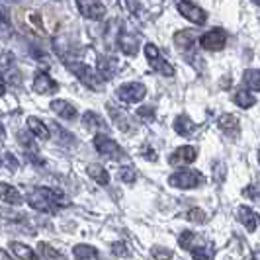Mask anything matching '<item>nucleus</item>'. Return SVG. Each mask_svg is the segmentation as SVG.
<instances>
[{"instance_id": "obj_9", "label": "nucleus", "mask_w": 260, "mask_h": 260, "mask_svg": "<svg viewBox=\"0 0 260 260\" xmlns=\"http://www.w3.org/2000/svg\"><path fill=\"white\" fill-rule=\"evenodd\" d=\"M24 202H26L31 209L41 211V213H53V211H57V209L53 208L51 202L47 200V196L41 192V188H34V190H29L27 196H24Z\"/></svg>"}, {"instance_id": "obj_2", "label": "nucleus", "mask_w": 260, "mask_h": 260, "mask_svg": "<svg viewBox=\"0 0 260 260\" xmlns=\"http://www.w3.org/2000/svg\"><path fill=\"white\" fill-rule=\"evenodd\" d=\"M206 182V176L198 170H178L169 176V184L172 188H180V190H192V188H200Z\"/></svg>"}, {"instance_id": "obj_3", "label": "nucleus", "mask_w": 260, "mask_h": 260, "mask_svg": "<svg viewBox=\"0 0 260 260\" xmlns=\"http://www.w3.org/2000/svg\"><path fill=\"white\" fill-rule=\"evenodd\" d=\"M94 149L98 151V155L106 156V158H112V160H121L125 153H123V149L119 147V145L112 139V137H108L104 133H98V135H94Z\"/></svg>"}, {"instance_id": "obj_28", "label": "nucleus", "mask_w": 260, "mask_h": 260, "mask_svg": "<svg viewBox=\"0 0 260 260\" xmlns=\"http://www.w3.org/2000/svg\"><path fill=\"white\" fill-rule=\"evenodd\" d=\"M233 102L239 108H243V110H248V108H252V106L256 104V98H254V94L250 90H245V88H239V90L233 94Z\"/></svg>"}, {"instance_id": "obj_48", "label": "nucleus", "mask_w": 260, "mask_h": 260, "mask_svg": "<svg viewBox=\"0 0 260 260\" xmlns=\"http://www.w3.org/2000/svg\"><path fill=\"white\" fill-rule=\"evenodd\" d=\"M252 2H256V4H258V6H260V0H252Z\"/></svg>"}, {"instance_id": "obj_23", "label": "nucleus", "mask_w": 260, "mask_h": 260, "mask_svg": "<svg viewBox=\"0 0 260 260\" xmlns=\"http://www.w3.org/2000/svg\"><path fill=\"white\" fill-rule=\"evenodd\" d=\"M117 63L110 57H98V67H96V73L102 80H110L116 75Z\"/></svg>"}, {"instance_id": "obj_26", "label": "nucleus", "mask_w": 260, "mask_h": 260, "mask_svg": "<svg viewBox=\"0 0 260 260\" xmlns=\"http://www.w3.org/2000/svg\"><path fill=\"white\" fill-rule=\"evenodd\" d=\"M217 123H219V127L225 135H229V137H235L239 129H241V123H239V119L233 116V114H223L219 119H217Z\"/></svg>"}, {"instance_id": "obj_27", "label": "nucleus", "mask_w": 260, "mask_h": 260, "mask_svg": "<svg viewBox=\"0 0 260 260\" xmlns=\"http://www.w3.org/2000/svg\"><path fill=\"white\" fill-rule=\"evenodd\" d=\"M82 123L88 129H102V131L108 129V123L104 121V117L100 116V114H96V112H84Z\"/></svg>"}, {"instance_id": "obj_5", "label": "nucleus", "mask_w": 260, "mask_h": 260, "mask_svg": "<svg viewBox=\"0 0 260 260\" xmlns=\"http://www.w3.org/2000/svg\"><path fill=\"white\" fill-rule=\"evenodd\" d=\"M117 98L123 102V104H137L141 102L147 94V86L141 82H125L117 88Z\"/></svg>"}, {"instance_id": "obj_32", "label": "nucleus", "mask_w": 260, "mask_h": 260, "mask_svg": "<svg viewBox=\"0 0 260 260\" xmlns=\"http://www.w3.org/2000/svg\"><path fill=\"white\" fill-rule=\"evenodd\" d=\"M194 239H196L194 231H182L180 237H178V245H180L184 250H192V247H194Z\"/></svg>"}, {"instance_id": "obj_36", "label": "nucleus", "mask_w": 260, "mask_h": 260, "mask_svg": "<svg viewBox=\"0 0 260 260\" xmlns=\"http://www.w3.org/2000/svg\"><path fill=\"white\" fill-rule=\"evenodd\" d=\"M135 178H137V174H135V170L131 169V167H121L119 169V180L121 182H135Z\"/></svg>"}, {"instance_id": "obj_46", "label": "nucleus", "mask_w": 260, "mask_h": 260, "mask_svg": "<svg viewBox=\"0 0 260 260\" xmlns=\"http://www.w3.org/2000/svg\"><path fill=\"white\" fill-rule=\"evenodd\" d=\"M252 258H254V260H260V250H256V252H254V256H252Z\"/></svg>"}, {"instance_id": "obj_29", "label": "nucleus", "mask_w": 260, "mask_h": 260, "mask_svg": "<svg viewBox=\"0 0 260 260\" xmlns=\"http://www.w3.org/2000/svg\"><path fill=\"white\" fill-rule=\"evenodd\" d=\"M38 250H39V254H41V258L43 260H67L65 254H63V252H59L55 247H51L49 243H39Z\"/></svg>"}, {"instance_id": "obj_19", "label": "nucleus", "mask_w": 260, "mask_h": 260, "mask_svg": "<svg viewBox=\"0 0 260 260\" xmlns=\"http://www.w3.org/2000/svg\"><path fill=\"white\" fill-rule=\"evenodd\" d=\"M174 43L176 47L184 53H190L196 47V34L194 29H182L174 34Z\"/></svg>"}, {"instance_id": "obj_33", "label": "nucleus", "mask_w": 260, "mask_h": 260, "mask_svg": "<svg viewBox=\"0 0 260 260\" xmlns=\"http://www.w3.org/2000/svg\"><path fill=\"white\" fill-rule=\"evenodd\" d=\"M192 258H194V260H211L209 248L206 247V245H198V247H192Z\"/></svg>"}, {"instance_id": "obj_25", "label": "nucleus", "mask_w": 260, "mask_h": 260, "mask_svg": "<svg viewBox=\"0 0 260 260\" xmlns=\"http://www.w3.org/2000/svg\"><path fill=\"white\" fill-rule=\"evenodd\" d=\"M86 174H88L96 184H100V186H108V184H110V172H108L102 165H98V162H90V165L86 167Z\"/></svg>"}, {"instance_id": "obj_7", "label": "nucleus", "mask_w": 260, "mask_h": 260, "mask_svg": "<svg viewBox=\"0 0 260 260\" xmlns=\"http://www.w3.org/2000/svg\"><path fill=\"white\" fill-rule=\"evenodd\" d=\"M0 75L6 80V84H22L20 69L16 67L12 53H0Z\"/></svg>"}, {"instance_id": "obj_21", "label": "nucleus", "mask_w": 260, "mask_h": 260, "mask_svg": "<svg viewBox=\"0 0 260 260\" xmlns=\"http://www.w3.org/2000/svg\"><path fill=\"white\" fill-rule=\"evenodd\" d=\"M41 188V192L47 196V200L53 204V208L55 209H63V208H69L71 206V200L67 198L61 190H55V188H43V186H39Z\"/></svg>"}, {"instance_id": "obj_18", "label": "nucleus", "mask_w": 260, "mask_h": 260, "mask_svg": "<svg viewBox=\"0 0 260 260\" xmlns=\"http://www.w3.org/2000/svg\"><path fill=\"white\" fill-rule=\"evenodd\" d=\"M27 125V131L34 135V137H38V139H43V141H47L49 137H51V129L47 127V123H43L39 117L36 116H29L26 121Z\"/></svg>"}, {"instance_id": "obj_13", "label": "nucleus", "mask_w": 260, "mask_h": 260, "mask_svg": "<svg viewBox=\"0 0 260 260\" xmlns=\"http://www.w3.org/2000/svg\"><path fill=\"white\" fill-rule=\"evenodd\" d=\"M0 202L6 204V206H16L18 208V206L24 204V196L12 184L0 182Z\"/></svg>"}, {"instance_id": "obj_8", "label": "nucleus", "mask_w": 260, "mask_h": 260, "mask_svg": "<svg viewBox=\"0 0 260 260\" xmlns=\"http://www.w3.org/2000/svg\"><path fill=\"white\" fill-rule=\"evenodd\" d=\"M176 8H178V12L182 14L186 20H190V22L196 24V26H204V24L208 22V14H206V10H202L198 4L190 2V0H180Z\"/></svg>"}, {"instance_id": "obj_38", "label": "nucleus", "mask_w": 260, "mask_h": 260, "mask_svg": "<svg viewBox=\"0 0 260 260\" xmlns=\"http://www.w3.org/2000/svg\"><path fill=\"white\" fill-rule=\"evenodd\" d=\"M153 256H155L156 260H170L172 258V250H169V248H160V247H153Z\"/></svg>"}, {"instance_id": "obj_49", "label": "nucleus", "mask_w": 260, "mask_h": 260, "mask_svg": "<svg viewBox=\"0 0 260 260\" xmlns=\"http://www.w3.org/2000/svg\"><path fill=\"white\" fill-rule=\"evenodd\" d=\"M258 162H260V151H258Z\"/></svg>"}, {"instance_id": "obj_43", "label": "nucleus", "mask_w": 260, "mask_h": 260, "mask_svg": "<svg viewBox=\"0 0 260 260\" xmlns=\"http://www.w3.org/2000/svg\"><path fill=\"white\" fill-rule=\"evenodd\" d=\"M151 151H153V149H145L143 156H145V158H149V160H156V155H155V153H151Z\"/></svg>"}, {"instance_id": "obj_24", "label": "nucleus", "mask_w": 260, "mask_h": 260, "mask_svg": "<svg viewBox=\"0 0 260 260\" xmlns=\"http://www.w3.org/2000/svg\"><path fill=\"white\" fill-rule=\"evenodd\" d=\"M172 127H174V131H176L180 137H192L194 131L198 129V125H196L188 116H176Z\"/></svg>"}, {"instance_id": "obj_41", "label": "nucleus", "mask_w": 260, "mask_h": 260, "mask_svg": "<svg viewBox=\"0 0 260 260\" xmlns=\"http://www.w3.org/2000/svg\"><path fill=\"white\" fill-rule=\"evenodd\" d=\"M0 29L10 31V20H8V16H6L4 10H0Z\"/></svg>"}, {"instance_id": "obj_22", "label": "nucleus", "mask_w": 260, "mask_h": 260, "mask_svg": "<svg viewBox=\"0 0 260 260\" xmlns=\"http://www.w3.org/2000/svg\"><path fill=\"white\" fill-rule=\"evenodd\" d=\"M73 256H75V260H104L100 250L94 248L92 245H75Z\"/></svg>"}, {"instance_id": "obj_40", "label": "nucleus", "mask_w": 260, "mask_h": 260, "mask_svg": "<svg viewBox=\"0 0 260 260\" xmlns=\"http://www.w3.org/2000/svg\"><path fill=\"white\" fill-rule=\"evenodd\" d=\"M112 252L117 254V256H127V254H129V250H127V247H125L123 243H114V245H112Z\"/></svg>"}, {"instance_id": "obj_11", "label": "nucleus", "mask_w": 260, "mask_h": 260, "mask_svg": "<svg viewBox=\"0 0 260 260\" xmlns=\"http://www.w3.org/2000/svg\"><path fill=\"white\" fill-rule=\"evenodd\" d=\"M31 88L34 92H38V94H55V92L59 90V84L53 80L47 73H43V71H38L36 75H34V84H31Z\"/></svg>"}, {"instance_id": "obj_44", "label": "nucleus", "mask_w": 260, "mask_h": 260, "mask_svg": "<svg viewBox=\"0 0 260 260\" xmlns=\"http://www.w3.org/2000/svg\"><path fill=\"white\" fill-rule=\"evenodd\" d=\"M4 94H6V80L0 75V96H4Z\"/></svg>"}, {"instance_id": "obj_17", "label": "nucleus", "mask_w": 260, "mask_h": 260, "mask_svg": "<svg viewBox=\"0 0 260 260\" xmlns=\"http://www.w3.org/2000/svg\"><path fill=\"white\" fill-rule=\"evenodd\" d=\"M237 217L239 221L247 227V231H256V227L260 225V217L254 209L247 208V206H241L237 209Z\"/></svg>"}, {"instance_id": "obj_1", "label": "nucleus", "mask_w": 260, "mask_h": 260, "mask_svg": "<svg viewBox=\"0 0 260 260\" xmlns=\"http://www.w3.org/2000/svg\"><path fill=\"white\" fill-rule=\"evenodd\" d=\"M69 67V71L75 75V77L86 86V88H90V90H96L100 92L102 90V84H104V80L98 77V73L92 69L90 65H86V63H80V61H75V63H67Z\"/></svg>"}, {"instance_id": "obj_30", "label": "nucleus", "mask_w": 260, "mask_h": 260, "mask_svg": "<svg viewBox=\"0 0 260 260\" xmlns=\"http://www.w3.org/2000/svg\"><path fill=\"white\" fill-rule=\"evenodd\" d=\"M243 80H245V84H247L250 90H260V71L248 69V71H245V75H243Z\"/></svg>"}, {"instance_id": "obj_4", "label": "nucleus", "mask_w": 260, "mask_h": 260, "mask_svg": "<svg viewBox=\"0 0 260 260\" xmlns=\"http://www.w3.org/2000/svg\"><path fill=\"white\" fill-rule=\"evenodd\" d=\"M143 51H145V57H147V63L151 65L153 71L165 75V77H172L174 75V67L170 65V63H167V59L160 55V51H158V47H156L155 43H147Z\"/></svg>"}, {"instance_id": "obj_37", "label": "nucleus", "mask_w": 260, "mask_h": 260, "mask_svg": "<svg viewBox=\"0 0 260 260\" xmlns=\"http://www.w3.org/2000/svg\"><path fill=\"white\" fill-rule=\"evenodd\" d=\"M137 116L141 117L143 121H153L155 119V106H141L137 110Z\"/></svg>"}, {"instance_id": "obj_16", "label": "nucleus", "mask_w": 260, "mask_h": 260, "mask_svg": "<svg viewBox=\"0 0 260 260\" xmlns=\"http://www.w3.org/2000/svg\"><path fill=\"white\" fill-rule=\"evenodd\" d=\"M10 252L16 260H39L38 252L34 248L26 245V243H20V241H10Z\"/></svg>"}, {"instance_id": "obj_45", "label": "nucleus", "mask_w": 260, "mask_h": 260, "mask_svg": "<svg viewBox=\"0 0 260 260\" xmlns=\"http://www.w3.org/2000/svg\"><path fill=\"white\" fill-rule=\"evenodd\" d=\"M4 135H6V129H4V125H2V123H0V141H2V139H4Z\"/></svg>"}, {"instance_id": "obj_47", "label": "nucleus", "mask_w": 260, "mask_h": 260, "mask_svg": "<svg viewBox=\"0 0 260 260\" xmlns=\"http://www.w3.org/2000/svg\"><path fill=\"white\" fill-rule=\"evenodd\" d=\"M0 167H4V160H2V155H0Z\"/></svg>"}, {"instance_id": "obj_12", "label": "nucleus", "mask_w": 260, "mask_h": 260, "mask_svg": "<svg viewBox=\"0 0 260 260\" xmlns=\"http://www.w3.org/2000/svg\"><path fill=\"white\" fill-rule=\"evenodd\" d=\"M196 158H198V149L190 147V145H184V147H178L169 156V162L172 167H182V165H192Z\"/></svg>"}, {"instance_id": "obj_6", "label": "nucleus", "mask_w": 260, "mask_h": 260, "mask_svg": "<svg viewBox=\"0 0 260 260\" xmlns=\"http://www.w3.org/2000/svg\"><path fill=\"white\" fill-rule=\"evenodd\" d=\"M200 45L206 51H221L227 45V34L223 27H213L200 38Z\"/></svg>"}, {"instance_id": "obj_20", "label": "nucleus", "mask_w": 260, "mask_h": 260, "mask_svg": "<svg viewBox=\"0 0 260 260\" xmlns=\"http://www.w3.org/2000/svg\"><path fill=\"white\" fill-rule=\"evenodd\" d=\"M117 43H119V49L125 53V55H129V57H135L137 51H139V39L135 38V36H131V34H127V31H121L119 34Z\"/></svg>"}, {"instance_id": "obj_15", "label": "nucleus", "mask_w": 260, "mask_h": 260, "mask_svg": "<svg viewBox=\"0 0 260 260\" xmlns=\"http://www.w3.org/2000/svg\"><path fill=\"white\" fill-rule=\"evenodd\" d=\"M49 108H51V112L55 116L63 117V119H75V117L78 116V110L75 108V104H71L69 100L57 98V100H53Z\"/></svg>"}, {"instance_id": "obj_42", "label": "nucleus", "mask_w": 260, "mask_h": 260, "mask_svg": "<svg viewBox=\"0 0 260 260\" xmlns=\"http://www.w3.org/2000/svg\"><path fill=\"white\" fill-rule=\"evenodd\" d=\"M0 260H14V256L8 252V250H4V248H0Z\"/></svg>"}, {"instance_id": "obj_34", "label": "nucleus", "mask_w": 260, "mask_h": 260, "mask_svg": "<svg viewBox=\"0 0 260 260\" xmlns=\"http://www.w3.org/2000/svg\"><path fill=\"white\" fill-rule=\"evenodd\" d=\"M2 160H4V167H8L10 172H16V170L20 169V160L16 158L14 153H4V155H2Z\"/></svg>"}, {"instance_id": "obj_39", "label": "nucleus", "mask_w": 260, "mask_h": 260, "mask_svg": "<svg viewBox=\"0 0 260 260\" xmlns=\"http://www.w3.org/2000/svg\"><path fill=\"white\" fill-rule=\"evenodd\" d=\"M243 194L256 202V200H260V186L258 184H250L248 188H245V192H243Z\"/></svg>"}, {"instance_id": "obj_10", "label": "nucleus", "mask_w": 260, "mask_h": 260, "mask_svg": "<svg viewBox=\"0 0 260 260\" xmlns=\"http://www.w3.org/2000/svg\"><path fill=\"white\" fill-rule=\"evenodd\" d=\"M78 12L86 20H102L106 16V6L102 0H75Z\"/></svg>"}, {"instance_id": "obj_35", "label": "nucleus", "mask_w": 260, "mask_h": 260, "mask_svg": "<svg viewBox=\"0 0 260 260\" xmlns=\"http://www.w3.org/2000/svg\"><path fill=\"white\" fill-rule=\"evenodd\" d=\"M186 217L190 219V221H194V223H206L208 221V215H206V211L204 209H190L188 213H186Z\"/></svg>"}, {"instance_id": "obj_14", "label": "nucleus", "mask_w": 260, "mask_h": 260, "mask_svg": "<svg viewBox=\"0 0 260 260\" xmlns=\"http://www.w3.org/2000/svg\"><path fill=\"white\" fill-rule=\"evenodd\" d=\"M106 108H108V114L112 116V119H114V123H116V127L117 129H121V131H125V133H129V131H133L135 127H133V123H131V119L129 116L121 110V108H117V106L114 104H106Z\"/></svg>"}, {"instance_id": "obj_31", "label": "nucleus", "mask_w": 260, "mask_h": 260, "mask_svg": "<svg viewBox=\"0 0 260 260\" xmlns=\"http://www.w3.org/2000/svg\"><path fill=\"white\" fill-rule=\"evenodd\" d=\"M18 141L20 145H24L26 147V153H38V149H36V145H34V135L31 133H27V131H20L18 133Z\"/></svg>"}]
</instances>
